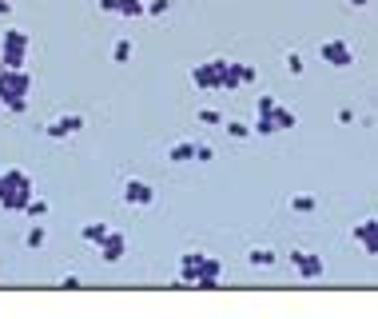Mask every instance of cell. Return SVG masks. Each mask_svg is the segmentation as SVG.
<instances>
[{"instance_id":"obj_1","label":"cell","mask_w":378,"mask_h":319,"mask_svg":"<svg viewBox=\"0 0 378 319\" xmlns=\"http://www.w3.org/2000/svg\"><path fill=\"white\" fill-rule=\"evenodd\" d=\"M191 84L199 88V92H235V88H243L239 84V64L235 60H223V56H215V60L207 64H195L191 68Z\"/></svg>"},{"instance_id":"obj_2","label":"cell","mask_w":378,"mask_h":319,"mask_svg":"<svg viewBox=\"0 0 378 319\" xmlns=\"http://www.w3.org/2000/svg\"><path fill=\"white\" fill-rule=\"evenodd\" d=\"M28 92H32L28 68H0V104L12 112V116H24L28 112Z\"/></svg>"},{"instance_id":"obj_3","label":"cell","mask_w":378,"mask_h":319,"mask_svg":"<svg viewBox=\"0 0 378 319\" xmlns=\"http://www.w3.org/2000/svg\"><path fill=\"white\" fill-rule=\"evenodd\" d=\"M32 196H36V180L20 168H4L0 172V207L4 212H24Z\"/></svg>"},{"instance_id":"obj_4","label":"cell","mask_w":378,"mask_h":319,"mask_svg":"<svg viewBox=\"0 0 378 319\" xmlns=\"http://www.w3.org/2000/svg\"><path fill=\"white\" fill-rule=\"evenodd\" d=\"M28 48H32V36L24 28H4V36H0V68H24Z\"/></svg>"},{"instance_id":"obj_5","label":"cell","mask_w":378,"mask_h":319,"mask_svg":"<svg viewBox=\"0 0 378 319\" xmlns=\"http://www.w3.org/2000/svg\"><path fill=\"white\" fill-rule=\"evenodd\" d=\"M318 56H323V64H331V68H350V64H354V48H350L347 40L331 36V40L318 44Z\"/></svg>"},{"instance_id":"obj_6","label":"cell","mask_w":378,"mask_h":319,"mask_svg":"<svg viewBox=\"0 0 378 319\" xmlns=\"http://www.w3.org/2000/svg\"><path fill=\"white\" fill-rule=\"evenodd\" d=\"M291 268H295L299 279H323L327 264H323V255H315V252H291Z\"/></svg>"},{"instance_id":"obj_7","label":"cell","mask_w":378,"mask_h":319,"mask_svg":"<svg viewBox=\"0 0 378 319\" xmlns=\"http://www.w3.org/2000/svg\"><path fill=\"white\" fill-rule=\"evenodd\" d=\"M219 275H223V264L215 259V255H199V264H195V287H204V291H211V287H219Z\"/></svg>"},{"instance_id":"obj_8","label":"cell","mask_w":378,"mask_h":319,"mask_svg":"<svg viewBox=\"0 0 378 319\" xmlns=\"http://www.w3.org/2000/svg\"><path fill=\"white\" fill-rule=\"evenodd\" d=\"M76 132H84V116L80 112H68V116H56L52 124L44 128L48 140H68V136H76Z\"/></svg>"},{"instance_id":"obj_9","label":"cell","mask_w":378,"mask_h":319,"mask_svg":"<svg viewBox=\"0 0 378 319\" xmlns=\"http://www.w3.org/2000/svg\"><path fill=\"white\" fill-rule=\"evenodd\" d=\"M124 204L127 207H152L156 204V188L147 180H127L124 184Z\"/></svg>"},{"instance_id":"obj_10","label":"cell","mask_w":378,"mask_h":319,"mask_svg":"<svg viewBox=\"0 0 378 319\" xmlns=\"http://www.w3.org/2000/svg\"><path fill=\"white\" fill-rule=\"evenodd\" d=\"M96 248H100V259H104V264H120L124 252H127V236H124V232H108Z\"/></svg>"},{"instance_id":"obj_11","label":"cell","mask_w":378,"mask_h":319,"mask_svg":"<svg viewBox=\"0 0 378 319\" xmlns=\"http://www.w3.org/2000/svg\"><path fill=\"white\" fill-rule=\"evenodd\" d=\"M354 243H359L366 255H378V220L354 223Z\"/></svg>"},{"instance_id":"obj_12","label":"cell","mask_w":378,"mask_h":319,"mask_svg":"<svg viewBox=\"0 0 378 319\" xmlns=\"http://www.w3.org/2000/svg\"><path fill=\"white\" fill-rule=\"evenodd\" d=\"M163 160H168V164H191V160H195V140H179V144H172Z\"/></svg>"},{"instance_id":"obj_13","label":"cell","mask_w":378,"mask_h":319,"mask_svg":"<svg viewBox=\"0 0 378 319\" xmlns=\"http://www.w3.org/2000/svg\"><path fill=\"white\" fill-rule=\"evenodd\" d=\"M24 243H28L32 252H40V248L48 243V227H44V223H32L28 232H24Z\"/></svg>"},{"instance_id":"obj_14","label":"cell","mask_w":378,"mask_h":319,"mask_svg":"<svg viewBox=\"0 0 378 319\" xmlns=\"http://www.w3.org/2000/svg\"><path fill=\"white\" fill-rule=\"evenodd\" d=\"M108 232H111L108 223H84V227H80V239H84V243H100Z\"/></svg>"},{"instance_id":"obj_15","label":"cell","mask_w":378,"mask_h":319,"mask_svg":"<svg viewBox=\"0 0 378 319\" xmlns=\"http://www.w3.org/2000/svg\"><path fill=\"white\" fill-rule=\"evenodd\" d=\"M247 264H251V268H271V264H275V252H271V248H251V252H247Z\"/></svg>"},{"instance_id":"obj_16","label":"cell","mask_w":378,"mask_h":319,"mask_svg":"<svg viewBox=\"0 0 378 319\" xmlns=\"http://www.w3.org/2000/svg\"><path fill=\"white\" fill-rule=\"evenodd\" d=\"M271 120H275V128H279V132H283V128H295V124H299V116H295L291 108H279V104H275V112H271Z\"/></svg>"},{"instance_id":"obj_17","label":"cell","mask_w":378,"mask_h":319,"mask_svg":"<svg viewBox=\"0 0 378 319\" xmlns=\"http://www.w3.org/2000/svg\"><path fill=\"white\" fill-rule=\"evenodd\" d=\"M132 56H136V44H132L127 36H124V40H116V48H111V60H116V64H127Z\"/></svg>"},{"instance_id":"obj_18","label":"cell","mask_w":378,"mask_h":319,"mask_svg":"<svg viewBox=\"0 0 378 319\" xmlns=\"http://www.w3.org/2000/svg\"><path fill=\"white\" fill-rule=\"evenodd\" d=\"M24 216H28V220H44V216H48V200L32 196L28 204H24Z\"/></svg>"},{"instance_id":"obj_19","label":"cell","mask_w":378,"mask_h":319,"mask_svg":"<svg viewBox=\"0 0 378 319\" xmlns=\"http://www.w3.org/2000/svg\"><path fill=\"white\" fill-rule=\"evenodd\" d=\"M147 0H116V16H143Z\"/></svg>"},{"instance_id":"obj_20","label":"cell","mask_w":378,"mask_h":319,"mask_svg":"<svg viewBox=\"0 0 378 319\" xmlns=\"http://www.w3.org/2000/svg\"><path fill=\"white\" fill-rule=\"evenodd\" d=\"M223 124H227L231 140H251V124H243V120H223Z\"/></svg>"},{"instance_id":"obj_21","label":"cell","mask_w":378,"mask_h":319,"mask_svg":"<svg viewBox=\"0 0 378 319\" xmlns=\"http://www.w3.org/2000/svg\"><path fill=\"white\" fill-rule=\"evenodd\" d=\"M279 128H275V120L271 116H255V124H251V136H275Z\"/></svg>"},{"instance_id":"obj_22","label":"cell","mask_w":378,"mask_h":319,"mask_svg":"<svg viewBox=\"0 0 378 319\" xmlns=\"http://www.w3.org/2000/svg\"><path fill=\"white\" fill-rule=\"evenodd\" d=\"M315 207H318L315 196H291V212H303V216H307V212H315Z\"/></svg>"},{"instance_id":"obj_23","label":"cell","mask_w":378,"mask_h":319,"mask_svg":"<svg viewBox=\"0 0 378 319\" xmlns=\"http://www.w3.org/2000/svg\"><path fill=\"white\" fill-rule=\"evenodd\" d=\"M172 12V0H147L143 4V16H168Z\"/></svg>"},{"instance_id":"obj_24","label":"cell","mask_w":378,"mask_h":319,"mask_svg":"<svg viewBox=\"0 0 378 319\" xmlns=\"http://www.w3.org/2000/svg\"><path fill=\"white\" fill-rule=\"evenodd\" d=\"M283 68L291 72V76H303V68H307V64H303L299 52H287V56H283Z\"/></svg>"},{"instance_id":"obj_25","label":"cell","mask_w":378,"mask_h":319,"mask_svg":"<svg viewBox=\"0 0 378 319\" xmlns=\"http://www.w3.org/2000/svg\"><path fill=\"white\" fill-rule=\"evenodd\" d=\"M195 120H199V124H207V128H219L223 124V116L215 108H199V112H195Z\"/></svg>"},{"instance_id":"obj_26","label":"cell","mask_w":378,"mask_h":319,"mask_svg":"<svg viewBox=\"0 0 378 319\" xmlns=\"http://www.w3.org/2000/svg\"><path fill=\"white\" fill-rule=\"evenodd\" d=\"M275 112V96H259L255 100V116H271Z\"/></svg>"},{"instance_id":"obj_27","label":"cell","mask_w":378,"mask_h":319,"mask_svg":"<svg viewBox=\"0 0 378 319\" xmlns=\"http://www.w3.org/2000/svg\"><path fill=\"white\" fill-rule=\"evenodd\" d=\"M255 80H259V72L251 64H239V84H255Z\"/></svg>"},{"instance_id":"obj_28","label":"cell","mask_w":378,"mask_h":319,"mask_svg":"<svg viewBox=\"0 0 378 319\" xmlns=\"http://www.w3.org/2000/svg\"><path fill=\"white\" fill-rule=\"evenodd\" d=\"M195 160H199V164H211V160H215V152H211L207 144H195Z\"/></svg>"},{"instance_id":"obj_29","label":"cell","mask_w":378,"mask_h":319,"mask_svg":"<svg viewBox=\"0 0 378 319\" xmlns=\"http://www.w3.org/2000/svg\"><path fill=\"white\" fill-rule=\"evenodd\" d=\"M339 124H354V112H350V108H339Z\"/></svg>"},{"instance_id":"obj_30","label":"cell","mask_w":378,"mask_h":319,"mask_svg":"<svg viewBox=\"0 0 378 319\" xmlns=\"http://www.w3.org/2000/svg\"><path fill=\"white\" fill-rule=\"evenodd\" d=\"M100 12H116V0H100Z\"/></svg>"},{"instance_id":"obj_31","label":"cell","mask_w":378,"mask_h":319,"mask_svg":"<svg viewBox=\"0 0 378 319\" xmlns=\"http://www.w3.org/2000/svg\"><path fill=\"white\" fill-rule=\"evenodd\" d=\"M12 12V0H0V16H8Z\"/></svg>"},{"instance_id":"obj_32","label":"cell","mask_w":378,"mask_h":319,"mask_svg":"<svg viewBox=\"0 0 378 319\" xmlns=\"http://www.w3.org/2000/svg\"><path fill=\"white\" fill-rule=\"evenodd\" d=\"M350 8H366V4H370V0H347Z\"/></svg>"},{"instance_id":"obj_33","label":"cell","mask_w":378,"mask_h":319,"mask_svg":"<svg viewBox=\"0 0 378 319\" xmlns=\"http://www.w3.org/2000/svg\"><path fill=\"white\" fill-rule=\"evenodd\" d=\"M0 172H4V168H0Z\"/></svg>"}]
</instances>
